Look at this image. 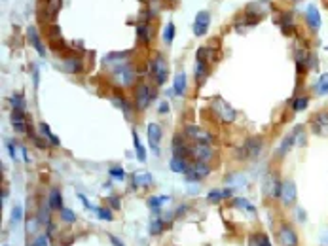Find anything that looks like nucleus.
Segmentation results:
<instances>
[{
	"label": "nucleus",
	"instance_id": "nucleus-57",
	"mask_svg": "<svg viewBox=\"0 0 328 246\" xmlns=\"http://www.w3.org/2000/svg\"><path fill=\"white\" fill-rule=\"evenodd\" d=\"M292 2H300V0H292Z\"/></svg>",
	"mask_w": 328,
	"mask_h": 246
},
{
	"label": "nucleus",
	"instance_id": "nucleus-35",
	"mask_svg": "<svg viewBox=\"0 0 328 246\" xmlns=\"http://www.w3.org/2000/svg\"><path fill=\"white\" fill-rule=\"evenodd\" d=\"M294 27H296V23H294L292 13H285V15L281 17V28L285 30V34H290V32L294 30Z\"/></svg>",
	"mask_w": 328,
	"mask_h": 246
},
{
	"label": "nucleus",
	"instance_id": "nucleus-29",
	"mask_svg": "<svg viewBox=\"0 0 328 246\" xmlns=\"http://www.w3.org/2000/svg\"><path fill=\"white\" fill-rule=\"evenodd\" d=\"M249 246H273L266 233H252L249 237Z\"/></svg>",
	"mask_w": 328,
	"mask_h": 246
},
{
	"label": "nucleus",
	"instance_id": "nucleus-13",
	"mask_svg": "<svg viewBox=\"0 0 328 246\" xmlns=\"http://www.w3.org/2000/svg\"><path fill=\"white\" fill-rule=\"evenodd\" d=\"M173 156L182 157V159H188V157L192 156V148L188 146V142H186V138H184L182 135H177L173 138Z\"/></svg>",
	"mask_w": 328,
	"mask_h": 246
},
{
	"label": "nucleus",
	"instance_id": "nucleus-34",
	"mask_svg": "<svg viewBox=\"0 0 328 246\" xmlns=\"http://www.w3.org/2000/svg\"><path fill=\"white\" fill-rule=\"evenodd\" d=\"M205 78H207V66H205V61H196V82H197V85H203Z\"/></svg>",
	"mask_w": 328,
	"mask_h": 246
},
{
	"label": "nucleus",
	"instance_id": "nucleus-25",
	"mask_svg": "<svg viewBox=\"0 0 328 246\" xmlns=\"http://www.w3.org/2000/svg\"><path fill=\"white\" fill-rule=\"evenodd\" d=\"M232 195H234L232 188H226V190H212V191H209L207 199H209L210 203H220V201H224V199H230Z\"/></svg>",
	"mask_w": 328,
	"mask_h": 246
},
{
	"label": "nucleus",
	"instance_id": "nucleus-26",
	"mask_svg": "<svg viewBox=\"0 0 328 246\" xmlns=\"http://www.w3.org/2000/svg\"><path fill=\"white\" fill-rule=\"evenodd\" d=\"M173 93L179 95V97H182L186 93V74L184 72H179L173 80Z\"/></svg>",
	"mask_w": 328,
	"mask_h": 246
},
{
	"label": "nucleus",
	"instance_id": "nucleus-53",
	"mask_svg": "<svg viewBox=\"0 0 328 246\" xmlns=\"http://www.w3.org/2000/svg\"><path fill=\"white\" fill-rule=\"evenodd\" d=\"M321 246H328V227L321 233Z\"/></svg>",
	"mask_w": 328,
	"mask_h": 246
},
{
	"label": "nucleus",
	"instance_id": "nucleus-1",
	"mask_svg": "<svg viewBox=\"0 0 328 246\" xmlns=\"http://www.w3.org/2000/svg\"><path fill=\"white\" fill-rule=\"evenodd\" d=\"M127 55V52H121V53H110L106 59H114V63H110V61H105L106 66H110V74H112V80L119 83V85H123V87H127V85H131L133 82H135V70H133V66L127 63V61H123V57Z\"/></svg>",
	"mask_w": 328,
	"mask_h": 246
},
{
	"label": "nucleus",
	"instance_id": "nucleus-8",
	"mask_svg": "<svg viewBox=\"0 0 328 246\" xmlns=\"http://www.w3.org/2000/svg\"><path fill=\"white\" fill-rule=\"evenodd\" d=\"M277 237H279V241H281L283 246H298V235L294 231V227L289 225V223H283V225L279 227Z\"/></svg>",
	"mask_w": 328,
	"mask_h": 246
},
{
	"label": "nucleus",
	"instance_id": "nucleus-9",
	"mask_svg": "<svg viewBox=\"0 0 328 246\" xmlns=\"http://www.w3.org/2000/svg\"><path fill=\"white\" fill-rule=\"evenodd\" d=\"M184 133H186V137H190L194 142H199V144H210V135L207 131H203L201 127H197L194 123H188L186 127H184Z\"/></svg>",
	"mask_w": 328,
	"mask_h": 246
},
{
	"label": "nucleus",
	"instance_id": "nucleus-48",
	"mask_svg": "<svg viewBox=\"0 0 328 246\" xmlns=\"http://www.w3.org/2000/svg\"><path fill=\"white\" fill-rule=\"evenodd\" d=\"M32 246H48V235H40V237H36L34 243H32Z\"/></svg>",
	"mask_w": 328,
	"mask_h": 246
},
{
	"label": "nucleus",
	"instance_id": "nucleus-42",
	"mask_svg": "<svg viewBox=\"0 0 328 246\" xmlns=\"http://www.w3.org/2000/svg\"><path fill=\"white\" fill-rule=\"evenodd\" d=\"M307 104H309V99L307 97H296L294 101H292V110L294 112H302L307 108Z\"/></svg>",
	"mask_w": 328,
	"mask_h": 246
},
{
	"label": "nucleus",
	"instance_id": "nucleus-6",
	"mask_svg": "<svg viewBox=\"0 0 328 246\" xmlns=\"http://www.w3.org/2000/svg\"><path fill=\"white\" fill-rule=\"evenodd\" d=\"M210 172V167L207 163H203V161H196L194 165H190L188 170H186V180L188 182H199L203 180L205 176H209Z\"/></svg>",
	"mask_w": 328,
	"mask_h": 246
},
{
	"label": "nucleus",
	"instance_id": "nucleus-41",
	"mask_svg": "<svg viewBox=\"0 0 328 246\" xmlns=\"http://www.w3.org/2000/svg\"><path fill=\"white\" fill-rule=\"evenodd\" d=\"M173 38H175V23H167L165 25V28H163V42L167 44V46H171L173 44Z\"/></svg>",
	"mask_w": 328,
	"mask_h": 246
},
{
	"label": "nucleus",
	"instance_id": "nucleus-52",
	"mask_svg": "<svg viewBox=\"0 0 328 246\" xmlns=\"http://www.w3.org/2000/svg\"><path fill=\"white\" fill-rule=\"evenodd\" d=\"M78 199H80V201H82V205H84V207H86V208H93V207H91V203L88 201V197H86V195L78 193Z\"/></svg>",
	"mask_w": 328,
	"mask_h": 246
},
{
	"label": "nucleus",
	"instance_id": "nucleus-20",
	"mask_svg": "<svg viewBox=\"0 0 328 246\" xmlns=\"http://www.w3.org/2000/svg\"><path fill=\"white\" fill-rule=\"evenodd\" d=\"M63 6V0H46V8H44V19H55V15L59 13Z\"/></svg>",
	"mask_w": 328,
	"mask_h": 246
},
{
	"label": "nucleus",
	"instance_id": "nucleus-7",
	"mask_svg": "<svg viewBox=\"0 0 328 246\" xmlns=\"http://www.w3.org/2000/svg\"><path fill=\"white\" fill-rule=\"evenodd\" d=\"M281 203L285 207H292L298 199V190H296V184L292 180H285L283 182V188H281Z\"/></svg>",
	"mask_w": 328,
	"mask_h": 246
},
{
	"label": "nucleus",
	"instance_id": "nucleus-19",
	"mask_svg": "<svg viewBox=\"0 0 328 246\" xmlns=\"http://www.w3.org/2000/svg\"><path fill=\"white\" fill-rule=\"evenodd\" d=\"M133 184H135L137 188H148V186L154 184V178H152V174L146 172V170H137V172L133 174Z\"/></svg>",
	"mask_w": 328,
	"mask_h": 246
},
{
	"label": "nucleus",
	"instance_id": "nucleus-22",
	"mask_svg": "<svg viewBox=\"0 0 328 246\" xmlns=\"http://www.w3.org/2000/svg\"><path fill=\"white\" fill-rule=\"evenodd\" d=\"M294 144H296V137H294V133H290V135H287V137L283 138V142L279 144V148H277V156L285 157L290 150H292Z\"/></svg>",
	"mask_w": 328,
	"mask_h": 246
},
{
	"label": "nucleus",
	"instance_id": "nucleus-27",
	"mask_svg": "<svg viewBox=\"0 0 328 246\" xmlns=\"http://www.w3.org/2000/svg\"><path fill=\"white\" fill-rule=\"evenodd\" d=\"M50 42H52V46L55 50H63L65 48V40L61 36V30H59V27H52V30H50Z\"/></svg>",
	"mask_w": 328,
	"mask_h": 246
},
{
	"label": "nucleus",
	"instance_id": "nucleus-14",
	"mask_svg": "<svg viewBox=\"0 0 328 246\" xmlns=\"http://www.w3.org/2000/svg\"><path fill=\"white\" fill-rule=\"evenodd\" d=\"M10 121H12V127L17 131V133H21V135H30L29 123H27V119H25V112L12 110V114H10Z\"/></svg>",
	"mask_w": 328,
	"mask_h": 246
},
{
	"label": "nucleus",
	"instance_id": "nucleus-30",
	"mask_svg": "<svg viewBox=\"0 0 328 246\" xmlns=\"http://www.w3.org/2000/svg\"><path fill=\"white\" fill-rule=\"evenodd\" d=\"M154 216H152V221H150V235H159L163 231V220L159 218V210H152Z\"/></svg>",
	"mask_w": 328,
	"mask_h": 246
},
{
	"label": "nucleus",
	"instance_id": "nucleus-40",
	"mask_svg": "<svg viewBox=\"0 0 328 246\" xmlns=\"http://www.w3.org/2000/svg\"><path fill=\"white\" fill-rule=\"evenodd\" d=\"M234 205H236V207H239V208H245V210H247V212H250L252 216H256V208H254V205H250L247 199L236 197V199H234Z\"/></svg>",
	"mask_w": 328,
	"mask_h": 246
},
{
	"label": "nucleus",
	"instance_id": "nucleus-17",
	"mask_svg": "<svg viewBox=\"0 0 328 246\" xmlns=\"http://www.w3.org/2000/svg\"><path fill=\"white\" fill-rule=\"evenodd\" d=\"M305 23L311 30H319L321 28V13L315 4H309L305 10Z\"/></svg>",
	"mask_w": 328,
	"mask_h": 246
},
{
	"label": "nucleus",
	"instance_id": "nucleus-36",
	"mask_svg": "<svg viewBox=\"0 0 328 246\" xmlns=\"http://www.w3.org/2000/svg\"><path fill=\"white\" fill-rule=\"evenodd\" d=\"M137 36L148 44L150 38H152V27L148 25V23H141V25L137 27Z\"/></svg>",
	"mask_w": 328,
	"mask_h": 246
},
{
	"label": "nucleus",
	"instance_id": "nucleus-39",
	"mask_svg": "<svg viewBox=\"0 0 328 246\" xmlns=\"http://www.w3.org/2000/svg\"><path fill=\"white\" fill-rule=\"evenodd\" d=\"M40 131H42V135L48 138V142L53 144V146H59V138L53 135L52 131H50V127H48V123H40Z\"/></svg>",
	"mask_w": 328,
	"mask_h": 246
},
{
	"label": "nucleus",
	"instance_id": "nucleus-50",
	"mask_svg": "<svg viewBox=\"0 0 328 246\" xmlns=\"http://www.w3.org/2000/svg\"><path fill=\"white\" fill-rule=\"evenodd\" d=\"M6 148H8V152H10V157L15 159V146H13L12 140H6Z\"/></svg>",
	"mask_w": 328,
	"mask_h": 246
},
{
	"label": "nucleus",
	"instance_id": "nucleus-10",
	"mask_svg": "<svg viewBox=\"0 0 328 246\" xmlns=\"http://www.w3.org/2000/svg\"><path fill=\"white\" fill-rule=\"evenodd\" d=\"M281 188H283V182L279 180L275 174H268V176H266L264 191H266L268 197H271V199H279V197H281Z\"/></svg>",
	"mask_w": 328,
	"mask_h": 246
},
{
	"label": "nucleus",
	"instance_id": "nucleus-54",
	"mask_svg": "<svg viewBox=\"0 0 328 246\" xmlns=\"http://www.w3.org/2000/svg\"><path fill=\"white\" fill-rule=\"evenodd\" d=\"M108 203H110V207H114L116 210L119 208V199L118 197H110V199H108Z\"/></svg>",
	"mask_w": 328,
	"mask_h": 246
},
{
	"label": "nucleus",
	"instance_id": "nucleus-46",
	"mask_svg": "<svg viewBox=\"0 0 328 246\" xmlns=\"http://www.w3.org/2000/svg\"><path fill=\"white\" fill-rule=\"evenodd\" d=\"M108 172H110V176H112V178H116V180H123V168L121 167H112Z\"/></svg>",
	"mask_w": 328,
	"mask_h": 246
},
{
	"label": "nucleus",
	"instance_id": "nucleus-11",
	"mask_svg": "<svg viewBox=\"0 0 328 246\" xmlns=\"http://www.w3.org/2000/svg\"><path fill=\"white\" fill-rule=\"evenodd\" d=\"M311 131L315 135H328V110L317 112L311 117Z\"/></svg>",
	"mask_w": 328,
	"mask_h": 246
},
{
	"label": "nucleus",
	"instance_id": "nucleus-49",
	"mask_svg": "<svg viewBox=\"0 0 328 246\" xmlns=\"http://www.w3.org/2000/svg\"><path fill=\"white\" fill-rule=\"evenodd\" d=\"M112 104H114V106H118L119 110H127V104H125V101H123V99H119V97H114V99H112Z\"/></svg>",
	"mask_w": 328,
	"mask_h": 246
},
{
	"label": "nucleus",
	"instance_id": "nucleus-55",
	"mask_svg": "<svg viewBox=\"0 0 328 246\" xmlns=\"http://www.w3.org/2000/svg\"><path fill=\"white\" fill-rule=\"evenodd\" d=\"M110 243H112V246H123V243L119 241L118 237H114V235H110Z\"/></svg>",
	"mask_w": 328,
	"mask_h": 246
},
{
	"label": "nucleus",
	"instance_id": "nucleus-32",
	"mask_svg": "<svg viewBox=\"0 0 328 246\" xmlns=\"http://www.w3.org/2000/svg\"><path fill=\"white\" fill-rule=\"evenodd\" d=\"M133 144H135V150H137V159H139L141 163H145L146 161V150L143 148V144H141V138H139L137 131H133Z\"/></svg>",
	"mask_w": 328,
	"mask_h": 246
},
{
	"label": "nucleus",
	"instance_id": "nucleus-51",
	"mask_svg": "<svg viewBox=\"0 0 328 246\" xmlns=\"http://www.w3.org/2000/svg\"><path fill=\"white\" fill-rule=\"evenodd\" d=\"M158 110H159V114H167V112H169V104H167V101H161Z\"/></svg>",
	"mask_w": 328,
	"mask_h": 246
},
{
	"label": "nucleus",
	"instance_id": "nucleus-16",
	"mask_svg": "<svg viewBox=\"0 0 328 246\" xmlns=\"http://www.w3.org/2000/svg\"><path fill=\"white\" fill-rule=\"evenodd\" d=\"M192 157L196 161H203L207 163L210 157H212V150H210V144H199L196 142L192 146Z\"/></svg>",
	"mask_w": 328,
	"mask_h": 246
},
{
	"label": "nucleus",
	"instance_id": "nucleus-15",
	"mask_svg": "<svg viewBox=\"0 0 328 246\" xmlns=\"http://www.w3.org/2000/svg\"><path fill=\"white\" fill-rule=\"evenodd\" d=\"M161 135L163 131L158 123H148V144L150 148L156 152V156H159V142H161Z\"/></svg>",
	"mask_w": 328,
	"mask_h": 246
},
{
	"label": "nucleus",
	"instance_id": "nucleus-2",
	"mask_svg": "<svg viewBox=\"0 0 328 246\" xmlns=\"http://www.w3.org/2000/svg\"><path fill=\"white\" fill-rule=\"evenodd\" d=\"M237 159H256L262 154V138L260 137H252L247 138L241 148H237Z\"/></svg>",
	"mask_w": 328,
	"mask_h": 246
},
{
	"label": "nucleus",
	"instance_id": "nucleus-28",
	"mask_svg": "<svg viewBox=\"0 0 328 246\" xmlns=\"http://www.w3.org/2000/svg\"><path fill=\"white\" fill-rule=\"evenodd\" d=\"M63 70L70 72V74H76V72L82 70V61L76 59V57H68V59L63 61Z\"/></svg>",
	"mask_w": 328,
	"mask_h": 246
},
{
	"label": "nucleus",
	"instance_id": "nucleus-31",
	"mask_svg": "<svg viewBox=\"0 0 328 246\" xmlns=\"http://www.w3.org/2000/svg\"><path fill=\"white\" fill-rule=\"evenodd\" d=\"M226 184H228L230 188H234V186H243V184H247V176H245L243 172H232V174L226 178Z\"/></svg>",
	"mask_w": 328,
	"mask_h": 246
},
{
	"label": "nucleus",
	"instance_id": "nucleus-23",
	"mask_svg": "<svg viewBox=\"0 0 328 246\" xmlns=\"http://www.w3.org/2000/svg\"><path fill=\"white\" fill-rule=\"evenodd\" d=\"M48 207L52 210H63V197H61V191L57 188H53L50 191V197H48Z\"/></svg>",
	"mask_w": 328,
	"mask_h": 246
},
{
	"label": "nucleus",
	"instance_id": "nucleus-3",
	"mask_svg": "<svg viewBox=\"0 0 328 246\" xmlns=\"http://www.w3.org/2000/svg\"><path fill=\"white\" fill-rule=\"evenodd\" d=\"M150 74H152V78H154V82H156L158 85H163V83L167 82L169 68H167V63H165V59H163L161 55H156V57L152 59V63H150Z\"/></svg>",
	"mask_w": 328,
	"mask_h": 246
},
{
	"label": "nucleus",
	"instance_id": "nucleus-24",
	"mask_svg": "<svg viewBox=\"0 0 328 246\" xmlns=\"http://www.w3.org/2000/svg\"><path fill=\"white\" fill-rule=\"evenodd\" d=\"M188 159H182V157H171L169 161V168L173 172H179V174H186V170H188Z\"/></svg>",
	"mask_w": 328,
	"mask_h": 246
},
{
	"label": "nucleus",
	"instance_id": "nucleus-45",
	"mask_svg": "<svg viewBox=\"0 0 328 246\" xmlns=\"http://www.w3.org/2000/svg\"><path fill=\"white\" fill-rule=\"evenodd\" d=\"M294 133V137H296V142L300 144V146H303L305 144V135H303V127H296V129L292 131Z\"/></svg>",
	"mask_w": 328,
	"mask_h": 246
},
{
	"label": "nucleus",
	"instance_id": "nucleus-18",
	"mask_svg": "<svg viewBox=\"0 0 328 246\" xmlns=\"http://www.w3.org/2000/svg\"><path fill=\"white\" fill-rule=\"evenodd\" d=\"M269 10H271V4L268 0H256V2H250L249 6H247V13L254 15V17H262Z\"/></svg>",
	"mask_w": 328,
	"mask_h": 246
},
{
	"label": "nucleus",
	"instance_id": "nucleus-33",
	"mask_svg": "<svg viewBox=\"0 0 328 246\" xmlns=\"http://www.w3.org/2000/svg\"><path fill=\"white\" fill-rule=\"evenodd\" d=\"M10 104H12V110H19V112H25V97L21 93H15L10 99Z\"/></svg>",
	"mask_w": 328,
	"mask_h": 246
},
{
	"label": "nucleus",
	"instance_id": "nucleus-21",
	"mask_svg": "<svg viewBox=\"0 0 328 246\" xmlns=\"http://www.w3.org/2000/svg\"><path fill=\"white\" fill-rule=\"evenodd\" d=\"M27 38H29V42L32 44V48H34V50H36L42 57L46 55V50H44V46H42V42H40L38 32H36V28H34V27H29V28H27Z\"/></svg>",
	"mask_w": 328,
	"mask_h": 246
},
{
	"label": "nucleus",
	"instance_id": "nucleus-12",
	"mask_svg": "<svg viewBox=\"0 0 328 246\" xmlns=\"http://www.w3.org/2000/svg\"><path fill=\"white\" fill-rule=\"evenodd\" d=\"M209 25H210V13L207 10L197 12L196 21H194V34L196 36H203L209 30Z\"/></svg>",
	"mask_w": 328,
	"mask_h": 246
},
{
	"label": "nucleus",
	"instance_id": "nucleus-58",
	"mask_svg": "<svg viewBox=\"0 0 328 246\" xmlns=\"http://www.w3.org/2000/svg\"><path fill=\"white\" fill-rule=\"evenodd\" d=\"M4 246H6V245H4Z\"/></svg>",
	"mask_w": 328,
	"mask_h": 246
},
{
	"label": "nucleus",
	"instance_id": "nucleus-43",
	"mask_svg": "<svg viewBox=\"0 0 328 246\" xmlns=\"http://www.w3.org/2000/svg\"><path fill=\"white\" fill-rule=\"evenodd\" d=\"M95 212H97V218H99V220H105V221L114 220V216H112V212H110L108 208L99 207V208H95Z\"/></svg>",
	"mask_w": 328,
	"mask_h": 246
},
{
	"label": "nucleus",
	"instance_id": "nucleus-47",
	"mask_svg": "<svg viewBox=\"0 0 328 246\" xmlns=\"http://www.w3.org/2000/svg\"><path fill=\"white\" fill-rule=\"evenodd\" d=\"M23 210H21V207H13L12 210V223H17V221L23 218V214H21Z\"/></svg>",
	"mask_w": 328,
	"mask_h": 246
},
{
	"label": "nucleus",
	"instance_id": "nucleus-4",
	"mask_svg": "<svg viewBox=\"0 0 328 246\" xmlns=\"http://www.w3.org/2000/svg\"><path fill=\"white\" fill-rule=\"evenodd\" d=\"M152 99H154V93H152L148 83H139L135 87V106H137L139 112L146 110L152 103Z\"/></svg>",
	"mask_w": 328,
	"mask_h": 246
},
{
	"label": "nucleus",
	"instance_id": "nucleus-5",
	"mask_svg": "<svg viewBox=\"0 0 328 246\" xmlns=\"http://www.w3.org/2000/svg\"><path fill=\"white\" fill-rule=\"evenodd\" d=\"M212 110L218 114V117L222 119L224 123H234V121H236V117H237L236 108H232V106L226 103L224 99H220V97H216V99L212 101Z\"/></svg>",
	"mask_w": 328,
	"mask_h": 246
},
{
	"label": "nucleus",
	"instance_id": "nucleus-37",
	"mask_svg": "<svg viewBox=\"0 0 328 246\" xmlns=\"http://www.w3.org/2000/svg\"><path fill=\"white\" fill-rule=\"evenodd\" d=\"M169 201V197L167 195H159V197H150L148 199V207L152 208V210H159V208L163 207L165 203Z\"/></svg>",
	"mask_w": 328,
	"mask_h": 246
},
{
	"label": "nucleus",
	"instance_id": "nucleus-38",
	"mask_svg": "<svg viewBox=\"0 0 328 246\" xmlns=\"http://www.w3.org/2000/svg\"><path fill=\"white\" fill-rule=\"evenodd\" d=\"M315 89L317 93H321V95H328V72L319 76V80H317V83H315Z\"/></svg>",
	"mask_w": 328,
	"mask_h": 246
},
{
	"label": "nucleus",
	"instance_id": "nucleus-56",
	"mask_svg": "<svg viewBox=\"0 0 328 246\" xmlns=\"http://www.w3.org/2000/svg\"><path fill=\"white\" fill-rule=\"evenodd\" d=\"M34 144H36L38 148H46V144L42 142V138H40V137H34Z\"/></svg>",
	"mask_w": 328,
	"mask_h": 246
},
{
	"label": "nucleus",
	"instance_id": "nucleus-44",
	"mask_svg": "<svg viewBox=\"0 0 328 246\" xmlns=\"http://www.w3.org/2000/svg\"><path fill=\"white\" fill-rule=\"evenodd\" d=\"M59 212H61L63 221H68V223H74V221H76V214H74L70 208H63V210H59Z\"/></svg>",
	"mask_w": 328,
	"mask_h": 246
}]
</instances>
